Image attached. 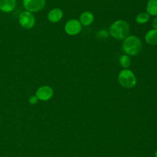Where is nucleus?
<instances>
[{"mask_svg":"<svg viewBox=\"0 0 157 157\" xmlns=\"http://www.w3.org/2000/svg\"><path fill=\"white\" fill-rule=\"evenodd\" d=\"M122 48L124 53L127 55H136L142 51V43L138 37L129 36L124 39Z\"/></svg>","mask_w":157,"mask_h":157,"instance_id":"f257e3e1","label":"nucleus"},{"mask_svg":"<svg viewBox=\"0 0 157 157\" xmlns=\"http://www.w3.org/2000/svg\"><path fill=\"white\" fill-rule=\"evenodd\" d=\"M129 32L128 23L122 20H119L112 24L110 28V33L115 39L122 40L128 37Z\"/></svg>","mask_w":157,"mask_h":157,"instance_id":"f03ea898","label":"nucleus"},{"mask_svg":"<svg viewBox=\"0 0 157 157\" xmlns=\"http://www.w3.org/2000/svg\"><path fill=\"white\" fill-rule=\"evenodd\" d=\"M118 82L122 86L132 88L136 85L137 80L134 73L131 70L125 69L119 73Z\"/></svg>","mask_w":157,"mask_h":157,"instance_id":"7ed1b4c3","label":"nucleus"},{"mask_svg":"<svg viewBox=\"0 0 157 157\" xmlns=\"http://www.w3.org/2000/svg\"><path fill=\"white\" fill-rule=\"evenodd\" d=\"M23 4L27 11L36 12L44 8L45 0H23Z\"/></svg>","mask_w":157,"mask_h":157,"instance_id":"20e7f679","label":"nucleus"},{"mask_svg":"<svg viewBox=\"0 0 157 157\" xmlns=\"http://www.w3.org/2000/svg\"><path fill=\"white\" fill-rule=\"evenodd\" d=\"M19 22L21 26L26 29L32 28L35 24V18L29 11L22 12L19 16Z\"/></svg>","mask_w":157,"mask_h":157,"instance_id":"39448f33","label":"nucleus"},{"mask_svg":"<svg viewBox=\"0 0 157 157\" xmlns=\"http://www.w3.org/2000/svg\"><path fill=\"white\" fill-rule=\"evenodd\" d=\"M82 29L81 23L75 19H71L67 21L64 26L66 33L71 36L78 34Z\"/></svg>","mask_w":157,"mask_h":157,"instance_id":"423d86ee","label":"nucleus"},{"mask_svg":"<svg viewBox=\"0 0 157 157\" xmlns=\"http://www.w3.org/2000/svg\"><path fill=\"white\" fill-rule=\"evenodd\" d=\"M53 95V89L47 85H43L39 87L36 92V96L39 100L46 101L49 100Z\"/></svg>","mask_w":157,"mask_h":157,"instance_id":"0eeeda50","label":"nucleus"},{"mask_svg":"<svg viewBox=\"0 0 157 157\" xmlns=\"http://www.w3.org/2000/svg\"><path fill=\"white\" fill-rule=\"evenodd\" d=\"M63 16V11L58 8L52 9L47 15L48 20L52 23H56L61 20Z\"/></svg>","mask_w":157,"mask_h":157,"instance_id":"6e6552de","label":"nucleus"},{"mask_svg":"<svg viewBox=\"0 0 157 157\" xmlns=\"http://www.w3.org/2000/svg\"><path fill=\"white\" fill-rule=\"evenodd\" d=\"M16 6V0H0V10L4 12H12Z\"/></svg>","mask_w":157,"mask_h":157,"instance_id":"1a4fd4ad","label":"nucleus"},{"mask_svg":"<svg viewBox=\"0 0 157 157\" xmlns=\"http://www.w3.org/2000/svg\"><path fill=\"white\" fill-rule=\"evenodd\" d=\"M93 20L94 15L91 12L89 11H85L80 15V23L84 26H88L91 25Z\"/></svg>","mask_w":157,"mask_h":157,"instance_id":"9d476101","label":"nucleus"},{"mask_svg":"<svg viewBox=\"0 0 157 157\" xmlns=\"http://www.w3.org/2000/svg\"><path fill=\"white\" fill-rule=\"evenodd\" d=\"M145 40L146 42L149 45H156L157 44V29H153L148 31L145 36Z\"/></svg>","mask_w":157,"mask_h":157,"instance_id":"9b49d317","label":"nucleus"},{"mask_svg":"<svg viewBox=\"0 0 157 157\" xmlns=\"http://www.w3.org/2000/svg\"><path fill=\"white\" fill-rule=\"evenodd\" d=\"M146 10L149 15H157V0H149L147 4Z\"/></svg>","mask_w":157,"mask_h":157,"instance_id":"f8f14e48","label":"nucleus"},{"mask_svg":"<svg viewBox=\"0 0 157 157\" xmlns=\"http://www.w3.org/2000/svg\"><path fill=\"white\" fill-rule=\"evenodd\" d=\"M150 18V15L147 12H141L136 17V21L139 24H144L147 23Z\"/></svg>","mask_w":157,"mask_h":157,"instance_id":"ddd939ff","label":"nucleus"},{"mask_svg":"<svg viewBox=\"0 0 157 157\" xmlns=\"http://www.w3.org/2000/svg\"><path fill=\"white\" fill-rule=\"evenodd\" d=\"M120 63L124 68H127L131 65V59L126 55H122L120 58Z\"/></svg>","mask_w":157,"mask_h":157,"instance_id":"4468645a","label":"nucleus"},{"mask_svg":"<svg viewBox=\"0 0 157 157\" xmlns=\"http://www.w3.org/2000/svg\"><path fill=\"white\" fill-rule=\"evenodd\" d=\"M38 99H37V98L36 96V95L35 96H32L31 97H30L29 98V104H31V105H34V104H36L37 102H38Z\"/></svg>","mask_w":157,"mask_h":157,"instance_id":"2eb2a0df","label":"nucleus"},{"mask_svg":"<svg viewBox=\"0 0 157 157\" xmlns=\"http://www.w3.org/2000/svg\"><path fill=\"white\" fill-rule=\"evenodd\" d=\"M152 25H153V27L154 28V29H157V17L153 19V22H152Z\"/></svg>","mask_w":157,"mask_h":157,"instance_id":"dca6fc26","label":"nucleus"},{"mask_svg":"<svg viewBox=\"0 0 157 157\" xmlns=\"http://www.w3.org/2000/svg\"><path fill=\"white\" fill-rule=\"evenodd\" d=\"M155 157H157V150H156V151L155 152Z\"/></svg>","mask_w":157,"mask_h":157,"instance_id":"f3484780","label":"nucleus"}]
</instances>
